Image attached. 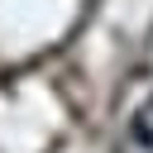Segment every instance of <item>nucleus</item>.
Instances as JSON below:
<instances>
[{
	"mask_svg": "<svg viewBox=\"0 0 153 153\" xmlns=\"http://www.w3.org/2000/svg\"><path fill=\"white\" fill-rule=\"evenodd\" d=\"M120 153H153V100H143L129 115V124L120 134Z\"/></svg>",
	"mask_w": 153,
	"mask_h": 153,
	"instance_id": "obj_1",
	"label": "nucleus"
}]
</instances>
